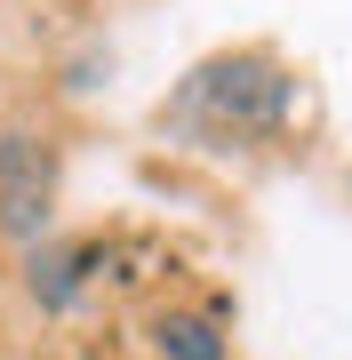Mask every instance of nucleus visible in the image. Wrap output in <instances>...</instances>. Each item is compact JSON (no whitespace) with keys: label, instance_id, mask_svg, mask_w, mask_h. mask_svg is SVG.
Listing matches in <instances>:
<instances>
[{"label":"nucleus","instance_id":"f257e3e1","mask_svg":"<svg viewBox=\"0 0 352 360\" xmlns=\"http://www.w3.org/2000/svg\"><path fill=\"white\" fill-rule=\"evenodd\" d=\"M288 104H296V80L273 56H216V65H200L184 80L176 112L200 120V129H216V136H280Z\"/></svg>","mask_w":352,"mask_h":360},{"label":"nucleus","instance_id":"f03ea898","mask_svg":"<svg viewBox=\"0 0 352 360\" xmlns=\"http://www.w3.org/2000/svg\"><path fill=\"white\" fill-rule=\"evenodd\" d=\"M48 200H56V153L40 136H0V232L40 248L48 240Z\"/></svg>","mask_w":352,"mask_h":360},{"label":"nucleus","instance_id":"7ed1b4c3","mask_svg":"<svg viewBox=\"0 0 352 360\" xmlns=\"http://www.w3.org/2000/svg\"><path fill=\"white\" fill-rule=\"evenodd\" d=\"M105 257L96 240H40L32 257H25V288H32V304L40 312H65L80 288H89V264Z\"/></svg>","mask_w":352,"mask_h":360},{"label":"nucleus","instance_id":"20e7f679","mask_svg":"<svg viewBox=\"0 0 352 360\" xmlns=\"http://www.w3.org/2000/svg\"><path fill=\"white\" fill-rule=\"evenodd\" d=\"M152 352L160 360H233V336L216 312H152Z\"/></svg>","mask_w":352,"mask_h":360}]
</instances>
